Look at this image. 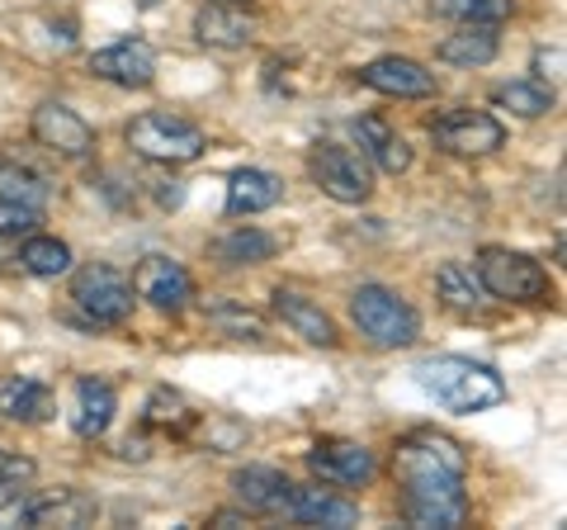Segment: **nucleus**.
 Wrapping results in <instances>:
<instances>
[{
    "instance_id": "obj_23",
    "label": "nucleus",
    "mask_w": 567,
    "mask_h": 530,
    "mask_svg": "<svg viewBox=\"0 0 567 530\" xmlns=\"http://www.w3.org/2000/svg\"><path fill=\"white\" fill-rule=\"evenodd\" d=\"M213 261L227 265V271H241V265H265L275 252H279V237L275 233H265V227H233V233H223L218 242L208 246Z\"/></svg>"
},
{
    "instance_id": "obj_7",
    "label": "nucleus",
    "mask_w": 567,
    "mask_h": 530,
    "mask_svg": "<svg viewBox=\"0 0 567 530\" xmlns=\"http://www.w3.org/2000/svg\"><path fill=\"white\" fill-rule=\"evenodd\" d=\"M308 171H312V185L336 204H364L369 194H374V171H369V162L341 143H317L308 156Z\"/></svg>"
},
{
    "instance_id": "obj_10",
    "label": "nucleus",
    "mask_w": 567,
    "mask_h": 530,
    "mask_svg": "<svg viewBox=\"0 0 567 530\" xmlns=\"http://www.w3.org/2000/svg\"><path fill=\"white\" fill-rule=\"evenodd\" d=\"M308 469L322 483L341 488V492H354V488L374 483L379 459H374L369 446H360V440H317V446L308 450Z\"/></svg>"
},
{
    "instance_id": "obj_26",
    "label": "nucleus",
    "mask_w": 567,
    "mask_h": 530,
    "mask_svg": "<svg viewBox=\"0 0 567 530\" xmlns=\"http://www.w3.org/2000/svg\"><path fill=\"white\" fill-rule=\"evenodd\" d=\"M435 289H440V304L454 308V313H477L487 304V289L477 285V271L464 261H445L435 271Z\"/></svg>"
},
{
    "instance_id": "obj_19",
    "label": "nucleus",
    "mask_w": 567,
    "mask_h": 530,
    "mask_svg": "<svg viewBox=\"0 0 567 530\" xmlns=\"http://www.w3.org/2000/svg\"><path fill=\"white\" fill-rule=\"evenodd\" d=\"M118 412V398H114V384H104L95 375H81L76 388H71V431L81 440H100L110 431V421Z\"/></svg>"
},
{
    "instance_id": "obj_25",
    "label": "nucleus",
    "mask_w": 567,
    "mask_h": 530,
    "mask_svg": "<svg viewBox=\"0 0 567 530\" xmlns=\"http://www.w3.org/2000/svg\"><path fill=\"white\" fill-rule=\"evenodd\" d=\"M199 408L181 394V388H152L147 394V408H142V427L152 431H166V436H189L199 427Z\"/></svg>"
},
{
    "instance_id": "obj_5",
    "label": "nucleus",
    "mask_w": 567,
    "mask_h": 530,
    "mask_svg": "<svg viewBox=\"0 0 567 530\" xmlns=\"http://www.w3.org/2000/svg\"><path fill=\"white\" fill-rule=\"evenodd\" d=\"M473 271L477 285L492 298H502V304H544L548 298V271L535 256L511 252V246H483Z\"/></svg>"
},
{
    "instance_id": "obj_15",
    "label": "nucleus",
    "mask_w": 567,
    "mask_h": 530,
    "mask_svg": "<svg viewBox=\"0 0 567 530\" xmlns=\"http://www.w3.org/2000/svg\"><path fill=\"white\" fill-rule=\"evenodd\" d=\"M284 517L298 521V526H331V530H350V526H360V507H354L350 498H341L331 483L327 488H298L289 492V507H284Z\"/></svg>"
},
{
    "instance_id": "obj_24",
    "label": "nucleus",
    "mask_w": 567,
    "mask_h": 530,
    "mask_svg": "<svg viewBox=\"0 0 567 530\" xmlns=\"http://www.w3.org/2000/svg\"><path fill=\"white\" fill-rule=\"evenodd\" d=\"M496 52H502V39H496V24H458V33L440 39L435 58L445 67H487Z\"/></svg>"
},
{
    "instance_id": "obj_18",
    "label": "nucleus",
    "mask_w": 567,
    "mask_h": 530,
    "mask_svg": "<svg viewBox=\"0 0 567 530\" xmlns=\"http://www.w3.org/2000/svg\"><path fill=\"white\" fill-rule=\"evenodd\" d=\"M233 492L246 511H256V517H284V507H289V492H293V479L289 473H279L270 465H246L233 473Z\"/></svg>"
},
{
    "instance_id": "obj_35",
    "label": "nucleus",
    "mask_w": 567,
    "mask_h": 530,
    "mask_svg": "<svg viewBox=\"0 0 567 530\" xmlns=\"http://www.w3.org/2000/svg\"><path fill=\"white\" fill-rule=\"evenodd\" d=\"M208 526H223V530H233V526H251V511H233V507H227V511H213Z\"/></svg>"
},
{
    "instance_id": "obj_27",
    "label": "nucleus",
    "mask_w": 567,
    "mask_h": 530,
    "mask_svg": "<svg viewBox=\"0 0 567 530\" xmlns=\"http://www.w3.org/2000/svg\"><path fill=\"white\" fill-rule=\"evenodd\" d=\"M20 271L39 275V279H58L71 271V246L62 237H43V233H29L20 246Z\"/></svg>"
},
{
    "instance_id": "obj_32",
    "label": "nucleus",
    "mask_w": 567,
    "mask_h": 530,
    "mask_svg": "<svg viewBox=\"0 0 567 530\" xmlns=\"http://www.w3.org/2000/svg\"><path fill=\"white\" fill-rule=\"evenodd\" d=\"M208 323H213V327H223V332H233V337L265 342V323H260L256 313L237 308V304H213V308H208Z\"/></svg>"
},
{
    "instance_id": "obj_14",
    "label": "nucleus",
    "mask_w": 567,
    "mask_h": 530,
    "mask_svg": "<svg viewBox=\"0 0 567 530\" xmlns=\"http://www.w3.org/2000/svg\"><path fill=\"white\" fill-rule=\"evenodd\" d=\"M270 308L284 327L293 332V337H303L308 346H322V350H336L341 346V332H336L331 323V313L322 304H312L308 294H298V289H275L270 294Z\"/></svg>"
},
{
    "instance_id": "obj_11",
    "label": "nucleus",
    "mask_w": 567,
    "mask_h": 530,
    "mask_svg": "<svg viewBox=\"0 0 567 530\" xmlns=\"http://www.w3.org/2000/svg\"><path fill=\"white\" fill-rule=\"evenodd\" d=\"M128 285H133V294L142 298V304H152L156 313H185V304L194 298L189 271L175 256H162V252L142 256Z\"/></svg>"
},
{
    "instance_id": "obj_9",
    "label": "nucleus",
    "mask_w": 567,
    "mask_h": 530,
    "mask_svg": "<svg viewBox=\"0 0 567 530\" xmlns=\"http://www.w3.org/2000/svg\"><path fill=\"white\" fill-rule=\"evenodd\" d=\"M29 129H33V143L66 156V162H85V156L95 152V129L62 100H43L39 110H33Z\"/></svg>"
},
{
    "instance_id": "obj_33",
    "label": "nucleus",
    "mask_w": 567,
    "mask_h": 530,
    "mask_svg": "<svg viewBox=\"0 0 567 530\" xmlns=\"http://www.w3.org/2000/svg\"><path fill=\"white\" fill-rule=\"evenodd\" d=\"M29 526V492L20 483H0V530Z\"/></svg>"
},
{
    "instance_id": "obj_4",
    "label": "nucleus",
    "mask_w": 567,
    "mask_h": 530,
    "mask_svg": "<svg viewBox=\"0 0 567 530\" xmlns=\"http://www.w3.org/2000/svg\"><path fill=\"white\" fill-rule=\"evenodd\" d=\"M123 137H128V147L142 156V162H156V166H189V162H199L204 147H208L199 123L166 114V110L137 114L128 129H123Z\"/></svg>"
},
{
    "instance_id": "obj_1",
    "label": "nucleus",
    "mask_w": 567,
    "mask_h": 530,
    "mask_svg": "<svg viewBox=\"0 0 567 530\" xmlns=\"http://www.w3.org/2000/svg\"><path fill=\"white\" fill-rule=\"evenodd\" d=\"M468 455L454 436L421 427L398 440L393 450V479L402 488V521L416 530H454L468 521V492H464Z\"/></svg>"
},
{
    "instance_id": "obj_2",
    "label": "nucleus",
    "mask_w": 567,
    "mask_h": 530,
    "mask_svg": "<svg viewBox=\"0 0 567 530\" xmlns=\"http://www.w3.org/2000/svg\"><path fill=\"white\" fill-rule=\"evenodd\" d=\"M412 379L425 398H435L440 408L458 417L492 412L506 402V379L492 365L468 360V356H431L412 369Z\"/></svg>"
},
{
    "instance_id": "obj_3",
    "label": "nucleus",
    "mask_w": 567,
    "mask_h": 530,
    "mask_svg": "<svg viewBox=\"0 0 567 530\" xmlns=\"http://www.w3.org/2000/svg\"><path fill=\"white\" fill-rule=\"evenodd\" d=\"M350 317L360 327V337L379 350H406L421 337V317L402 294L388 285H360L350 294Z\"/></svg>"
},
{
    "instance_id": "obj_22",
    "label": "nucleus",
    "mask_w": 567,
    "mask_h": 530,
    "mask_svg": "<svg viewBox=\"0 0 567 530\" xmlns=\"http://www.w3.org/2000/svg\"><path fill=\"white\" fill-rule=\"evenodd\" d=\"M354 137H360V147H364V162H374L379 171H388V175L412 171V147H406V137L393 129V123H383L379 114L354 119Z\"/></svg>"
},
{
    "instance_id": "obj_17",
    "label": "nucleus",
    "mask_w": 567,
    "mask_h": 530,
    "mask_svg": "<svg viewBox=\"0 0 567 530\" xmlns=\"http://www.w3.org/2000/svg\"><path fill=\"white\" fill-rule=\"evenodd\" d=\"M100 517V502L81 488H52V492H29V526H58V530H81Z\"/></svg>"
},
{
    "instance_id": "obj_31",
    "label": "nucleus",
    "mask_w": 567,
    "mask_h": 530,
    "mask_svg": "<svg viewBox=\"0 0 567 530\" xmlns=\"http://www.w3.org/2000/svg\"><path fill=\"white\" fill-rule=\"evenodd\" d=\"M43 223V208L39 204H20V200H0V237L20 242L29 233H39Z\"/></svg>"
},
{
    "instance_id": "obj_30",
    "label": "nucleus",
    "mask_w": 567,
    "mask_h": 530,
    "mask_svg": "<svg viewBox=\"0 0 567 530\" xmlns=\"http://www.w3.org/2000/svg\"><path fill=\"white\" fill-rule=\"evenodd\" d=\"M431 10L440 20H454V24H502L511 20V0H431Z\"/></svg>"
},
{
    "instance_id": "obj_34",
    "label": "nucleus",
    "mask_w": 567,
    "mask_h": 530,
    "mask_svg": "<svg viewBox=\"0 0 567 530\" xmlns=\"http://www.w3.org/2000/svg\"><path fill=\"white\" fill-rule=\"evenodd\" d=\"M29 479H33V459L0 446V483H29Z\"/></svg>"
},
{
    "instance_id": "obj_21",
    "label": "nucleus",
    "mask_w": 567,
    "mask_h": 530,
    "mask_svg": "<svg viewBox=\"0 0 567 530\" xmlns=\"http://www.w3.org/2000/svg\"><path fill=\"white\" fill-rule=\"evenodd\" d=\"M52 412H58V394L33 379V375H6L0 379V417L6 421H24V427H33V421H48Z\"/></svg>"
},
{
    "instance_id": "obj_13",
    "label": "nucleus",
    "mask_w": 567,
    "mask_h": 530,
    "mask_svg": "<svg viewBox=\"0 0 567 530\" xmlns=\"http://www.w3.org/2000/svg\"><path fill=\"white\" fill-rule=\"evenodd\" d=\"M360 85H369L374 95H388V100H425L435 95V72H425L421 62L412 58H374L369 67H360Z\"/></svg>"
},
{
    "instance_id": "obj_6",
    "label": "nucleus",
    "mask_w": 567,
    "mask_h": 530,
    "mask_svg": "<svg viewBox=\"0 0 567 530\" xmlns=\"http://www.w3.org/2000/svg\"><path fill=\"white\" fill-rule=\"evenodd\" d=\"M71 304L85 313L91 327H118L133 317V285L114 271V265L91 261L71 275Z\"/></svg>"
},
{
    "instance_id": "obj_12",
    "label": "nucleus",
    "mask_w": 567,
    "mask_h": 530,
    "mask_svg": "<svg viewBox=\"0 0 567 530\" xmlns=\"http://www.w3.org/2000/svg\"><path fill=\"white\" fill-rule=\"evenodd\" d=\"M91 72L110 85H123V91H142V85L156 81V52L142 39H118L110 48L91 52Z\"/></svg>"
},
{
    "instance_id": "obj_28",
    "label": "nucleus",
    "mask_w": 567,
    "mask_h": 530,
    "mask_svg": "<svg viewBox=\"0 0 567 530\" xmlns=\"http://www.w3.org/2000/svg\"><path fill=\"white\" fill-rule=\"evenodd\" d=\"M52 194V181L43 171H33L24 162H14V156H0V200H20V204H48Z\"/></svg>"
},
{
    "instance_id": "obj_16",
    "label": "nucleus",
    "mask_w": 567,
    "mask_h": 530,
    "mask_svg": "<svg viewBox=\"0 0 567 530\" xmlns=\"http://www.w3.org/2000/svg\"><path fill=\"white\" fill-rule=\"evenodd\" d=\"M256 14L233 6V0H213V6H199V14H194V33H199V43L208 48H251L256 43Z\"/></svg>"
},
{
    "instance_id": "obj_20",
    "label": "nucleus",
    "mask_w": 567,
    "mask_h": 530,
    "mask_svg": "<svg viewBox=\"0 0 567 530\" xmlns=\"http://www.w3.org/2000/svg\"><path fill=\"white\" fill-rule=\"evenodd\" d=\"M284 200V181L275 171L265 166H241L233 171V181H227V204L223 214L227 218H251V214H265V208H275Z\"/></svg>"
},
{
    "instance_id": "obj_29",
    "label": "nucleus",
    "mask_w": 567,
    "mask_h": 530,
    "mask_svg": "<svg viewBox=\"0 0 567 530\" xmlns=\"http://www.w3.org/2000/svg\"><path fill=\"white\" fill-rule=\"evenodd\" d=\"M492 104H502L516 119H544L554 110V91H548L544 81H506L492 91Z\"/></svg>"
},
{
    "instance_id": "obj_8",
    "label": "nucleus",
    "mask_w": 567,
    "mask_h": 530,
    "mask_svg": "<svg viewBox=\"0 0 567 530\" xmlns=\"http://www.w3.org/2000/svg\"><path fill=\"white\" fill-rule=\"evenodd\" d=\"M431 143L450 156H487L506 143V123L487 110H445L431 119Z\"/></svg>"
}]
</instances>
